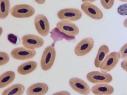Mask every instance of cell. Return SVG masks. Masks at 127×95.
<instances>
[{
	"instance_id": "1",
	"label": "cell",
	"mask_w": 127,
	"mask_h": 95,
	"mask_svg": "<svg viewBox=\"0 0 127 95\" xmlns=\"http://www.w3.org/2000/svg\"><path fill=\"white\" fill-rule=\"evenodd\" d=\"M56 51L54 47L47 46L42 54L40 62L41 67L45 71L49 69L52 66L55 58Z\"/></svg>"
},
{
	"instance_id": "2",
	"label": "cell",
	"mask_w": 127,
	"mask_h": 95,
	"mask_svg": "<svg viewBox=\"0 0 127 95\" xmlns=\"http://www.w3.org/2000/svg\"><path fill=\"white\" fill-rule=\"evenodd\" d=\"M35 9L31 6L21 4L13 6L10 10V13L13 17L17 18H26L32 16L34 13Z\"/></svg>"
},
{
	"instance_id": "3",
	"label": "cell",
	"mask_w": 127,
	"mask_h": 95,
	"mask_svg": "<svg viewBox=\"0 0 127 95\" xmlns=\"http://www.w3.org/2000/svg\"><path fill=\"white\" fill-rule=\"evenodd\" d=\"M86 78L90 82L94 84L109 83L112 81L111 75L106 72L93 71L88 73Z\"/></svg>"
},
{
	"instance_id": "4",
	"label": "cell",
	"mask_w": 127,
	"mask_h": 95,
	"mask_svg": "<svg viewBox=\"0 0 127 95\" xmlns=\"http://www.w3.org/2000/svg\"><path fill=\"white\" fill-rule=\"evenodd\" d=\"M120 58V56L119 52H112L105 58L99 68L101 71L106 72L110 71L115 67Z\"/></svg>"
},
{
	"instance_id": "5",
	"label": "cell",
	"mask_w": 127,
	"mask_h": 95,
	"mask_svg": "<svg viewBox=\"0 0 127 95\" xmlns=\"http://www.w3.org/2000/svg\"><path fill=\"white\" fill-rule=\"evenodd\" d=\"M34 24L38 33L43 37L47 36L50 29L48 19L42 14L37 15L35 17Z\"/></svg>"
},
{
	"instance_id": "6",
	"label": "cell",
	"mask_w": 127,
	"mask_h": 95,
	"mask_svg": "<svg viewBox=\"0 0 127 95\" xmlns=\"http://www.w3.org/2000/svg\"><path fill=\"white\" fill-rule=\"evenodd\" d=\"M82 13L79 9L74 8H66L59 11L57 13L58 18L61 20L75 21L80 19Z\"/></svg>"
},
{
	"instance_id": "7",
	"label": "cell",
	"mask_w": 127,
	"mask_h": 95,
	"mask_svg": "<svg viewBox=\"0 0 127 95\" xmlns=\"http://www.w3.org/2000/svg\"><path fill=\"white\" fill-rule=\"evenodd\" d=\"M22 44L25 47L34 49L41 47L43 45V39L40 36L32 34H27L22 38Z\"/></svg>"
},
{
	"instance_id": "8",
	"label": "cell",
	"mask_w": 127,
	"mask_h": 95,
	"mask_svg": "<svg viewBox=\"0 0 127 95\" xmlns=\"http://www.w3.org/2000/svg\"><path fill=\"white\" fill-rule=\"evenodd\" d=\"M56 26L60 32L68 36H75L79 32L78 27L69 21L61 20L57 24Z\"/></svg>"
},
{
	"instance_id": "9",
	"label": "cell",
	"mask_w": 127,
	"mask_h": 95,
	"mask_svg": "<svg viewBox=\"0 0 127 95\" xmlns=\"http://www.w3.org/2000/svg\"><path fill=\"white\" fill-rule=\"evenodd\" d=\"M94 39L91 37L85 38L81 41L76 46L74 49L75 54L78 56H83L89 52L93 48Z\"/></svg>"
},
{
	"instance_id": "10",
	"label": "cell",
	"mask_w": 127,
	"mask_h": 95,
	"mask_svg": "<svg viewBox=\"0 0 127 95\" xmlns=\"http://www.w3.org/2000/svg\"><path fill=\"white\" fill-rule=\"evenodd\" d=\"M34 49L25 47H20L15 48L11 51L10 55L13 58L19 60H25L32 58L35 55Z\"/></svg>"
},
{
	"instance_id": "11",
	"label": "cell",
	"mask_w": 127,
	"mask_h": 95,
	"mask_svg": "<svg viewBox=\"0 0 127 95\" xmlns=\"http://www.w3.org/2000/svg\"><path fill=\"white\" fill-rule=\"evenodd\" d=\"M69 83L71 88L76 92L81 94L87 95L91 92L88 85L83 80L77 77L71 78Z\"/></svg>"
},
{
	"instance_id": "12",
	"label": "cell",
	"mask_w": 127,
	"mask_h": 95,
	"mask_svg": "<svg viewBox=\"0 0 127 95\" xmlns=\"http://www.w3.org/2000/svg\"><path fill=\"white\" fill-rule=\"evenodd\" d=\"M81 7L86 14L93 19L99 20L103 17V13L101 10L91 3L83 2L81 5Z\"/></svg>"
},
{
	"instance_id": "13",
	"label": "cell",
	"mask_w": 127,
	"mask_h": 95,
	"mask_svg": "<svg viewBox=\"0 0 127 95\" xmlns=\"http://www.w3.org/2000/svg\"><path fill=\"white\" fill-rule=\"evenodd\" d=\"M48 87L46 84L38 83L29 87L26 91V94L28 95H43L48 91Z\"/></svg>"
},
{
	"instance_id": "14",
	"label": "cell",
	"mask_w": 127,
	"mask_h": 95,
	"mask_svg": "<svg viewBox=\"0 0 127 95\" xmlns=\"http://www.w3.org/2000/svg\"><path fill=\"white\" fill-rule=\"evenodd\" d=\"M92 92L96 95H110L114 92L113 88L106 83L97 84L91 88Z\"/></svg>"
},
{
	"instance_id": "15",
	"label": "cell",
	"mask_w": 127,
	"mask_h": 95,
	"mask_svg": "<svg viewBox=\"0 0 127 95\" xmlns=\"http://www.w3.org/2000/svg\"><path fill=\"white\" fill-rule=\"evenodd\" d=\"M37 65V63L33 61H30L20 65L18 68L17 71L19 74L25 75L33 71Z\"/></svg>"
},
{
	"instance_id": "16",
	"label": "cell",
	"mask_w": 127,
	"mask_h": 95,
	"mask_svg": "<svg viewBox=\"0 0 127 95\" xmlns=\"http://www.w3.org/2000/svg\"><path fill=\"white\" fill-rule=\"evenodd\" d=\"M109 52V48L106 45H103L100 47L94 61V65L96 67L99 68L101 63Z\"/></svg>"
},
{
	"instance_id": "17",
	"label": "cell",
	"mask_w": 127,
	"mask_h": 95,
	"mask_svg": "<svg viewBox=\"0 0 127 95\" xmlns=\"http://www.w3.org/2000/svg\"><path fill=\"white\" fill-rule=\"evenodd\" d=\"M25 90L24 86L17 84L13 85L5 89L2 93V95H20L23 94Z\"/></svg>"
},
{
	"instance_id": "18",
	"label": "cell",
	"mask_w": 127,
	"mask_h": 95,
	"mask_svg": "<svg viewBox=\"0 0 127 95\" xmlns=\"http://www.w3.org/2000/svg\"><path fill=\"white\" fill-rule=\"evenodd\" d=\"M15 77L14 72L12 71H6L0 76V88H2L7 86L14 80Z\"/></svg>"
},
{
	"instance_id": "19",
	"label": "cell",
	"mask_w": 127,
	"mask_h": 95,
	"mask_svg": "<svg viewBox=\"0 0 127 95\" xmlns=\"http://www.w3.org/2000/svg\"><path fill=\"white\" fill-rule=\"evenodd\" d=\"M9 0H0V18L4 19L8 15L10 11Z\"/></svg>"
},
{
	"instance_id": "20",
	"label": "cell",
	"mask_w": 127,
	"mask_h": 95,
	"mask_svg": "<svg viewBox=\"0 0 127 95\" xmlns=\"http://www.w3.org/2000/svg\"><path fill=\"white\" fill-rule=\"evenodd\" d=\"M0 65H3L7 63L9 60V55L6 53L2 52H0Z\"/></svg>"
},
{
	"instance_id": "21",
	"label": "cell",
	"mask_w": 127,
	"mask_h": 95,
	"mask_svg": "<svg viewBox=\"0 0 127 95\" xmlns=\"http://www.w3.org/2000/svg\"><path fill=\"white\" fill-rule=\"evenodd\" d=\"M115 0H100L101 3L105 9H108L113 6Z\"/></svg>"
},
{
	"instance_id": "22",
	"label": "cell",
	"mask_w": 127,
	"mask_h": 95,
	"mask_svg": "<svg viewBox=\"0 0 127 95\" xmlns=\"http://www.w3.org/2000/svg\"><path fill=\"white\" fill-rule=\"evenodd\" d=\"M117 11L121 15H127V3L120 5L118 8Z\"/></svg>"
},
{
	"instance_id": "23",
	"label": "cell",
	"mask_w": 127,
	"mask_h": 95,
	"mask_svg": "<svg viewBox=\"0 0 127 95\" xmlns=\"http://www.w3.org/2000/svg\"><path fill=\"white\" fill-rule=\"evenodd\" d=\"M119 53L120 58L122 59L127 58V43L124 45L121 48Z\"/></svg>"
},
{
	"instance_id": "24",
	"label": "cell",
	"mask_w": 127,
	"mask_h": 95,
	"mask_svg": "<svg viewBox=\"0 0 127 95\" xmlns=\"http://www.w3.org/2000/svg\"><path fill=\"white\" fill-rule=\"evenodd\" d=\"M8 40L11 43L14 44H17L18 39L17 36L16 35L12 33L8 34L7 35Z\"/></svg>"
},
{
	"instance_id": "25",
	"label": "cell",
	"mask_w": 127,
	"mask_h": 95,
	"mask_svg": "<svg viewBox=\"0 0 127 95\" xmlns=\"http://www.w3.org/2000/svg\"><path fill=\"white\" fill-rule=\"evenodd\" d=\"M121 65L122 68L127 72V59H125L123 61Z\"/></svg>"
},
{
	"instance_id": "26",
	"label": "cell",
	"mask_w": 127,
	"mask_h": 95,
	"mask_svg": "<svg viewBox=\"0 0 127 95\" xmlns=\"http://www.w3.org/2000/svg\"><path fill=\"white\" fill-rule=\"evenodd\" d=\"M35 2L39 4H42L45 2V0H34Z\"/></svg>"
},
{
	"instance_id": "27",
	"label": "cell",
	"mask_w": 127,
	"mask_h": 95,
	"mask_svg": "<svg viewBox=\"0 0 127 95\" xmlns=\"http://www.w3.org/2000/svg\"><path fill=\"white\" fill-rule=\"evenodd\" d=\"M97 0H81L83 2H88L91 3L94 2Z\"/></svg>"
},
{
	"instance_id": "28",
	"label": "cell",
	"mask_w": 127,
	"mask_h": 95,
	"mask_svg": "<svg viewBox=\"0 0 127 95\" xmlns=\"http://www.w3.org/2000/svg\"><path fill=\"white\" fill-rule=\"evenodd\" d=\"M123 24L124 26L125 27L127 28V18L125 20Z\"/></svg>"
},
{
	"instance_id": "29",
	"label": "cell",
	"mask_w": 127,
	"mask_h": 95,
	"mask_svg": "<svg viewBox=\"0 0 127 95\" xmlns=\"http://www.w3.org/2000/svg\"><path fill=\"white\" fill-rule=\"evenodd\" d=\"M119 1L124 2H127V0H119Z\"/></svg>"
}]
</instances>
